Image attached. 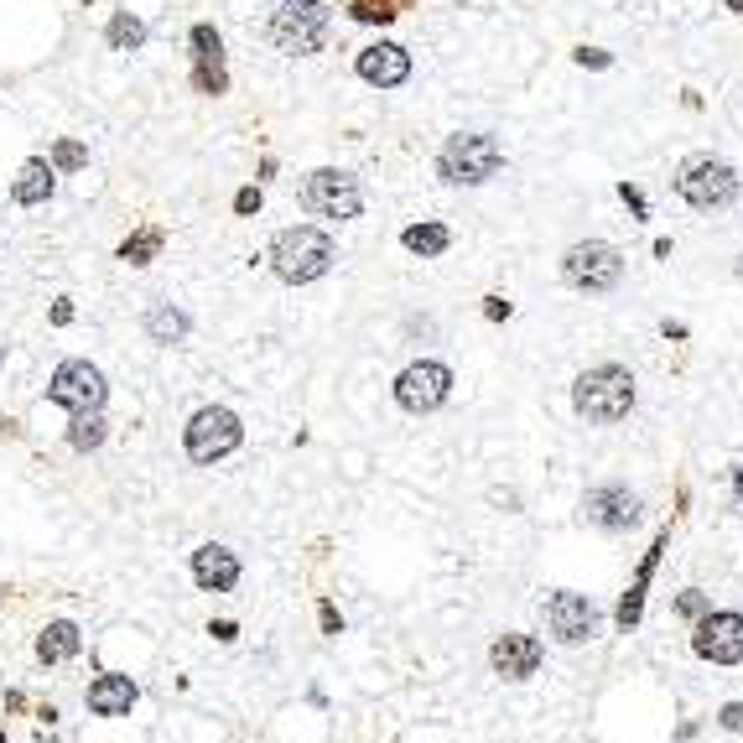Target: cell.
I'll return each mask as SVG.
<instances>
[{"mask_svg": "<svg viewBox=\"0 0 743 743\" xmlns=\"http://www.w3.org/2000/svg\"><path fill=\"white\" fill-rule=\"evenodd\" d=\"M328 16H333V11L323 5V0H286V5L271 16L275 53H292V58L317 53V47H323V37H328Z\"/></svg>", "mask_w": 743, "mask_h": 743, "instance_id": "obj_6", "label": "cell"}, {"mask_svg": "<svg viewBox=\"0 0 743 743\" xmlns=\"http://www.w3.org/2000/svg\"><path fill=\"white\" fill-rule=\"evenodd\" d=\"M333 260H338V250H333V239L317 224H292V229H281L271 239V271L286 286H307L317 275H328Z\"/></svg>", "mask_w": 743, "mask_h": 743, "instance_id": "obj_2", "label": "cell"}, {"mask_svg": "<svg viewBox=\"0 0 743 743\" xmlns=\"http://www.w3.org/2000/svg\"><path fill=\"white\" fill-rule=\"evenodd\" d=\"M302 209L317 218H359L364 214V188H359V177L338 172V167H317V172L302 177Z\"/></svg>", "mask_w": 743, "mask_h": 743, "instance_id": "obj_4", "label": "cell"}, {"mask_svg": "<svg viewBox=\"0 0 743 743\" xmlns=\"http://www.w3.org/2000/svg\"><path fill=\"white\" fill-rule=\"evenodd\" d=\"M317 624H323V634H344V619H338V608L333 604L317 608Z\"/></svg>", "mask_w": 743, "mask_h": 743, "instance_id": "obj_35", "label": "cell"}, {"mask_svg": "<svg viewBox=\"0 0 743 743\" xmlns=\"http://www.w3.org/2000/svg\"><path fill=\"white\" fill-rule=\"evenodd\" d=\"M79 650H83V629L74 624V619H53V624L37 634V661H42V665L74 661Z\"/></svg>", "mask_w": 743, "mask_h": 743, "instance_id": "obj_21", "label": "cell"}, {"mask_svg": "<svg viewBox=\"0 0 743 743\" xmlns=\"http://www.w3.org/2000/svg\"><path fill=\"white\" fill-rule=\"evenodd\" d=\"M188 328H193V323H188V313H177L172 302H157V307L146 313V333H151L157 344H182V338H188Z\"/></svg>", "mask_w": 743, "mask_h": 743, "instance_id": "obj_23", "label": "cell"}, {"mask_svg": "<svg viewBox=\"0 0 743 743\" xmlns=\"http://www.w3.org/2000/svg\"><path fill=\"white\" fill-rule=\"evenodd\" d=\"M661 333H665V338H686V323H671V317H665Z\"/></svg>", "mask_w": 743, "mask_h": 743, "instance_id": "obj_39", "label": "cell"}, {"mask_svg": "<svg viewBox=\"0 0 743 743\" xmlns=\"http://www.w3.org/2000/svg\"><path fill=\"white\" fill-rule=\"evenodd\" d=\"M193 583L198 593H235L239 583V556L229 547H198L193 551Z\"/></svg>", "mask_w": 743, "mask_h": 743, "instance_id": "obj_18", "label": "cell"}, {"mask_svg": "<svg viewBox=\"0 0 743 743\" xmlns=\"http://www.w3.org/2000/svg\"><path fill=\"white\" fill-rule=\"evenodd\" d=\"M349 5L353 21H374V26H385V21H395L401 11H395V0H344Z\"/></svg>", "mask_w": 743, "mask_h": 743, "instance_id": "obj_27", "label": "cell"}, {"mask_svg": "<svg viewBox=\"0 0 743 743\" xmlns=\"http://www.w3.org/2000/svg\"><path fill=\"white\" fill-rule=\"evenodd\" d=\"M53 188H58V167H53L47 157H32V161H21L16 182H11V198L26 203V209H37V203L53 198Z\"/></svg>", "mask_w": 743, "mask_h": 743, "instance_id": "obj_20", "label": "cell"}, {"mask_svg": "<svg viewBox=\"0 0 743 743\" xmlns=\"http://www.w3.org/2000/svg\"><path fill=\"white\" fill-rule=\"evenodd\" d=\"M499 167H505V146L494 136H479V131L452 136L448 146L437 151V177L452 182V188H479V182L499 177Z\"/></svg>", "mask_w": 743, "mask_h": 743, "instance_id": "obj_3", "label": "cell"}, {"mask_svg": "<svg viewBox=\"0 0 743 743\" xmlns=\"http://www.w3.org/2000/svg\"><path fill=\"white\" fill-rule=\"evenodd\" d=\"M53 323L68 328V323H74V302H53Z\"/></svg>", "mask_w": 743, "mask_h": 743, "instance_id": "obj_37", "label": "cell"}, {"mask_svg": "<svg viewBox=\"0 0 743 743\" xmlns=\"http://www.w3.org/2000/svg\"><path fill=\"white\" fill-rule=\"evenodd\" d=\"M572 412L587 427H613L634 412V374L624 364H593L572 380Z\"/></svg>", "mask_w": 743, "mask_h": 743, "instance_id": "obj_1", "label": "cell"}, {"mask_svg": "<svg viewBox=\"0 0 743 743\" xmlns=\"http://www.w3.org/2000/svg\"><path fill=\"white\" fill-rule=\"evenodd\" d=\"M448 395H452V370L442 359H416V364H406L395 374V406L412 416L437 412Z\"/></svg>", "mask_w": 743, "mask_h": 743, "instance_id": "obj_10", "label": "cell"}, {"mask_svg": "<svg viewBox=\"0 0 743 743\" xmlns=\"http://www.w3.org/2000/svg\"><path fill=\"white\" fill-rule=\"evenodd\" d=\"M47 401L63 406L68 416L79 412H104V401H110V385H104V374L89 364V359H63L53 380H47Z\"/></svg>", "mask_w": 743, "mask_h": 743, "instance_id": "obj_9", "label": "cell"}, {"mask_svg": "<svg viewBox=\"0 0 743 743\" xmlns=\"http://www.w3.org/2000/svg\"><path fill=\"white\" fill-rule=\"evenodd\" d=\"M188 42H193V83L198 94H224L229 89V74H224V42H218V32L209 26V21H198L193 32H188Z\"/></svg>", "mask_w": 743, "mask_h": 743, "instance_id": "obj_15", "label": "cell"}, {"mask_svg": "<svg viewBox=\"0 0 743 743\" xmlns=\"http://www.w3.org/2000/svg\"><path fill=\"white\" fill-rule=\"evenodd\" d=\"M509 313H515V307H509L505 296H484V317H489V323H505Z\"/></svg>", "mask_w": 743, "mask_h": 743, "instance_id": "obj_36", "label": "cell"}, {"mask_svg": "<svg viewBox=\"0 0 743 743\" xmlns=\"http://www.w3.org/2000/svg\"><path fill=\"white\" fill-rule=\"evenodd\" d=\"M0 743H5V728H0Z\"/></svg>", "mask_w": 743, "mask_h": 743, "instance_id": "obj_41", "label": "cell"}, {"mask_svg": "<svg viewBox=\"0 0 743 743\" xmlns=\"http://www.w3.org/2000/svg\"><path fill=\"white\" fill-rule=\"evenodd\" d=\"M676 193H682V203L712 214V209H728V203L739 198V172H733L723 157H691V161H682V172H676Z\"/></svg>", "mask_w": 743, "mask_h": 743, "instance_id": "obj_5", "label": "cell"}, {"mask_svg": "<svg viewBox=\"0 0 743 743\" xmlns=\"http://www.w3.org/2000/svg\"><path fill=\"white\" fill-rule=\"evenodd\" d=\"M665 541H671V530H661V536H655V547H650V551H645V562H640V577L629 583V593L619 598V608H613L619 629H634L640 619H645V593H650V577H655V562H661Z\"/></svg>", "mask_w": 743, "mask_h": 743, "instance_id": "obj_19", "label": "cell"}, {"mask_svg": "<svg viewBox=\"0 0 743 743\" xmlns=\"http://www.w3.org/2000/svg\"><path fill=\"white\" fill-rule=\"evenodd\" d=\"M53 167H58V172H79V167H89V151H83L79 140H58V146H53Z\"/></svg>", "mask_w": 743, "mask_h": 743, "instance_id": "obj_28", "label": "cell"}, {"mask_svg": "<svg viewBox=\"0 0 743 743\" xmlns=\"http://www.w3.org/2000/svg\"><path fill=\"white\" fill-rule=\"evenodd\" d=\"M640 515H645V505H640V494L624 489V484H598V489L583 494V520L587 526H598V530H608V536L634 530L640 526Z\"/></svg>", "mask_w": 743, "mask_h": 743, "instance_id": "obj_13", "label": "cell"}, {"mask_svg": "<svg viewBox=\"0 0 743 743\" xmlns=\"http://www.w3.org/2000/svg\"><path fill=\"white\" fill-rule=\"evenodd\" d=\"M562 275L577 292H613L619 275H624V250L608 245V239H577L567 255H562Z\"/></svg>", "mask_w": 743, "mask_h": 743, "instance_id": "obj_7", "label": "cell"}, {"mask_svg": "<svg viewBox=\"0 0 743 743\" xmlns=\"http://www.w3.org/2000/svg\"><path fill=\"white\" fill-rule=\"evenodd\" d=\"M401 245L412 255H421V260H431V255H442L452 245V229L448 224H437V218H421V224H412L406 235H401Z\"/></svg>", "mask_w": 743, "mask_h": 743, "instance_id": "obj_22", "label": "cell"}, {"mask_svg": "<svg viewBox=\"0 0 743 743\" xmlns=\"http://www.w3.org/2000/svg\"><path fill=\"white\" fill-rule=\"evenodd\" d=\"M245 442V427H239V416L229 406H203V412L188 416V427H182V448L193 463H218V458H229V452Z\"/></svg>", "mask_w": 743, "mask_h": 743, "instance_id": "obj_8", "label": "cell"}, {"mask_svg": "<svg viewBox=\"0 0 743 743\" xmlns=\"http://www.w3.org/2000/svg\"><path fill=\"white\" fill-rule=\"evenodd\" d=\"M104 37H110V47H115V53H136L140 42H146V21L131 16V11H115Z\"/></svg>", "mask_w": 743, "mask_h": 743, "instance_id": "obj_26", "label": "cell"}, {"mask_svg": "<svg viewBox=\"0 0 743 743\" xmlns=\"http://www.w3.org/2000/svg\"><path fill=\"white\" fill-rule=\"evenodd\" d=\"M619 198H624V203H629V214H634V218H650V209H645V193H640L634 182H619Z\"/></svg>", "mask_w": 743, "mask_h": 743, "instance_id": "obj_30", "label": "cell"}, {"mask_svg": "<svg viewBox=\"0 0 743 743\" xmlns=\"http://www.w3.org/2000/svg\"><path fill=\"white\" fill-rule=\"evenodd\" d=\"M728 5H733V11H743V0H728Z\"/></svg>", "mask_w": 743, "mask_h": 743, "instance_id": "obj_40", "label": "cell"}, {"mask_svg": "<svg viewBox=\"0 0 743 743\" xmlns=\"http://www.w3.org/2000/svg\"><path fill=\"white\" fill-rule=\"evenodd\" d=\"M209 634H214L218 645H235V640H239V624H235V619H214V624H209Z\"/></svg>", "mask_w": 743, "mask_h": 743, "instance_id": "obj_32", "label": "cell"}, {"mask_svg": "<svg viewBox=\"0 0 743 743\" xmlns=\"http://www.w3.org/2000/svg\"><path fill=\"white\" fill-rule=\"evenodd\" d=\"M104 437H110V427H104V416H99V412H79L74 421H68V448H74V452L104 448Z\"/></svg>", "mask_w": 743, "mask_h": 743, "instance_id": "obj_25", "label": "cell"}, {"mask_svg": "<svg viewBox=\"0 0 743 743\" xmlns=\"http://www.w3.org/2000/svg\"><path fill=\"white\" fill-rule=\"evenodd\" d=\"M718 728H728V733H743V702L718 707Z\"/></svg>", "mask_w": 743, "mask_h": 743, "instance_id": "obj_31", "label": "cell"}, {"mask_svg": "<svg viewBox=\"0 0 743 743\" xmlns=\"http://www.w3.org/2000/svg\"><path fill=\"white\" fill-rule=\"evenodd\" d=\"M733 505L743 509V463H739V469H733Z\"/></svg>", "mask_w": 743, "mask_h": 743, "instance_id": "obj_38", "label": "cell"}, {"mask_svg": "<svg viewBox=\"0 0 743 743\" xmlns=\"http://www.w3.org/2000/svg\"><path fill=\"white\" fill-rule=\"evenodd\" d=\"M83 702H89L94 718H131V707L140 702V686L131 682V676H120V671H104V676L89 682Z\"/></svg>", "mask_w": 743, "mask_h": 743, "instance_id": "obj_17", "label": "cell"}, {"mask_svg": "<svg viewBox=\"0 0 743 743\" xmlns=\"http://www.w3.org/2000/svg\"><path fill=\"white\" fill-rule=\"evenodd\" d=\"M161 245H167V229L146 224V229H136L131 239H120V260H125V266H151L161 255Z\"/></svg>", "mask_w": 743, "mask_h": 743, "instance_id": "obj_24", "label": "cell"}, {"mask_svg": "<svg viewBox=\"0 0 743 743\" xmlns=\"http://www.w3.org/2000/svg\"><path fill=\"white\" fill-rule=\"evenodd\" d=\"M707 608H712V604H707V593H697V587H686L682 598H676V619H686V624H697V619H702Z\"/></svg>", "mask_w": 743, "mask_h": 743, "instance_id": "obj_29", "label": "cell"}, {"mask_svg": "<svg viewBox=\"0 0 743 743\" xmlns=\"http://www.w3.org/2000/svg\"><path fill=\"white\" fill-rule=\"evenodd\" d=\"M547 629L556 645H583L604 629V608L593 604L587 593H551L547 598Z\"/></svg>", "mask_w": 743, "mask_h": 743, "instance_id": "obj_12", "label": "cell"}, {"mask_svg": "<svg viewBox=\"0 0 743 743\" xmlns=\"http://www.w3.org/2000/svg\"><path fill=\"white\" fill-rule=\"evenodd\" d=\"M691 650H697V661L743 665V613H733V608H707L702 619L691 624Z\"/></svg>", "mask_w": 743, "mask_h": 743, "instance_id": "obj_11", "label": "cell"}, {"mask_svg": "<svg viewBox=\"0 0 743 743\" xmlns=\"http://www.w3.org/2000/svg\"><path fill=\"white\" fill-rule=\"evenodd\" d=\"M235 214H260V188H239V193H235Z\"/></svg>", "mask_w": 743, "mask_h": 743, "instance_id": "obj_34", "label": "cell"}, {"mask_svg": "<svg viewBox=\"0 0 743 743\" xmlns=\"http://www.w3.org/2000/svg\"><path fill=\"white\" fill-rule=\"evenodd\" d=\"M572 58L583 63V68H608V63H613V58H608V53H604V47H577Z\"/></svg>", "mask_w": 743, "mask_h": 743, "instance_id": "obj_33", "label": "cell"}, {"mask_svg": "<svg viewBox=\"0 0 743 743\" xmlns=\"http://www.w3.org/2000/svg\"><path fill=\"white\" fill-rule=\"evenodd\" d=\"M359 79L374 83V89H401V83L412 79V53L401 47V42H374L359 53Z\"/></svg>", "mask_w": 743, "mask_h": 743, "instance_id": "obj_16", "label": "cell"}, {"mask_svg": "<svg viewBox=\"0 0 743 743\" xmlns=\"http://www.w3.org/2000/svg\"><path fill=\"white\" fill-rule=\"evenodd\" d=\"M541 655H547V645L536 634H520V629H509V634H499L489 645L494 676H505V682H530L541 671Z\"/></svg>", "mask_w": 743, "mask_h": 743, "instance_id": "obj_14", "label": "cell"}]
</instances>
